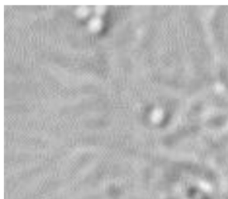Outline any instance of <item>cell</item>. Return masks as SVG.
Segmentation results:
<instances>
[{
  "instance_id": "cell-1",
  "label": "cell",
  "mask_w": 228,
  "mask_h": 199,
  "mask_svg": "<svg viewBox=\"0 0 228 199\" xmlns=\"http://www.w3.org/2000/svg\"><path fill=\"white\" fill-rule=\"evenodd\" d=\"M102 26V20L101 19L99 16H96V17H92L89 20V28L91 31L96 32V31H99Z\"/></svg>"
},
{
  "instance_id": "cell-2",
  "label": "cell",
  "mask_w": 228,
  "mask_h": 199,
  "mask_svg": "<svg viewBox=\"0 0 228 199\" xmlns=\"http://www.w3.org/2000/svg\"><path fill=\"white\" fill-rule=\"evenodd\" d=\"M76 13L80 17H84V16H86L89 13V9L87 7H85V6H81V7L77 9Z\"/></svg>"
},
{
  "instance_id": "cell-3",
  "label": "cell",
  "mask_w": 228,
  "mask_h": 199,
  "mask_svg": "<svg viewBox=\"0 0 228 199\" xmlns=\"http://www.w3.org/2000/svg\"><path fill=\"white\" fill-rule=\"evenodd\" d=\"M95 10H96V13L99 15V14H102L103 13L104 10H105V8L102 7V6H98V7L96 8Z\"/></svg>"
}]
</instances>
